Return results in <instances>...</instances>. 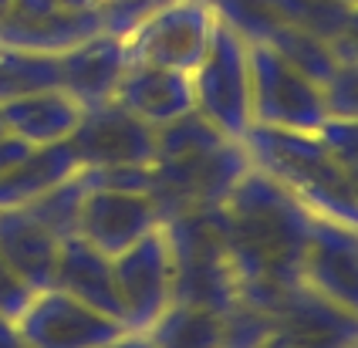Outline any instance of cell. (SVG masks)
<instances>
[{
  "label": "cell",
  "mask_w": 358,
  "mask_h": 348,
  "mask_svg": "<svg viewBox=\"0 0 358 348\" xmlns=\"http://www.w3.org/2000/svg\"><path fill=\"white\" fill-rule=\"evenodd\" d=\"M311 217L315 213H308L260 169L250 166L240 176L227 203L220 206L240 294L301 281V257L311 233Z\"/></svg>",
  "instance_id": "obj_1"
},
{
  "label": "cell",
  "mask_w": 358,
  "mask_h": 348,
  "mask_svg": "<svg viewBox=\"0 0 358 348\" xmlns=\"http://www.w3.org/2000/svg\"><path fill=\"white\" fill-rule=\"evenodd\" d=\"M240 145L250 166L287 189L308 213L358 226V196L318 132L254 125Z\"/></svg>",
  "instance_id": "obj_2"
},
{
  "label": "cell",
  "mask_w": 358,
  "mask_h": 348,
  "mask_svg": "<svg viewBox=\"0 0 358 348\" xmlns=\"http://www.w3.org/2000/svg\"><path fill=\"white\" fill-rule=\"evenodd\" d=\"M162 226H166V237L173 247V267H176L173 301L210 307L217 314L234 307L240 291L234 264H230V250H227V237H223L220 206L166 220Z\"/></svg>",
  "instance_id": "obj_3"
},
{
  "label": "cell",
  "mask_w": 358,
  "mask_h": 348,
  "mask_svg": "<svg viewBox=\"0 0 358 348\" xmlns=\"http://www.w3.org/2000/svg\"><path fill=\"white\" fill-rule=\"evenodd\" d=\"M250 169L243 145L227 139L210 149L182 152L152 163V186L149 196L159 206V220H176L186 213H203L227 203L240 176Z\"/></svg>",
  "instance_id": "obj_4"
},
{
  "label": "cell",
  "mask_w": 358,
  "mask_h": 348,
  "mask_svg": "<svg viewBox=\"0 0 358 348\" xmlns=\"http://www.w3.org/2000/svg\"><path fill=\"white\" fill-rule=\"evenodd\" d=\"M193 82V108L217 125L227 139L240 143L254 129L250 108V44L234 24L223 17L213 27L210 48L203 61L189 75Z\"/></svg>",
  "instance_id": "obj_5"
},
{
  "label": "cell",
  "mask_w": 358,
  "mask_h": 348,
  "mask_svg": "<svg viewBox=\"0 0 358 348\" xmlns=\"http://www.w3.org/2000/svg\"><path fill=\"white\" fill-rule=\"evenodd\" d=\"M250 44V108L254 125L260 129H298L318 132L328 108L321 82L304 75L298 64H291L280 51L264 41Z\"/></svg>",
  "instance_id": "obj_6"
},
{
  "label": "cell",
  "mask_w": 358,
  "mask_h": 348,
  "mask_svg": "<svg viewBox=\"0 0 358 348\" xmlns=\"http://www.w3.org/2000/svg\"><path fill=\"white\" fill-rule=\"evenodd\" d=\"M220 14L210 0H169L125 34L129 58L193 75L203 61Z\"/></svg>",
  "instance_id": "obj_7"
},
{
  "label": "cell",
  "mask_w": 358,
  "mask_h": 348,
  "mask_svg": "<svg viewBox=\"0 0 358 348\" xmlns=\"http://www.w3.org/2000/svg\"><path fill=\"white\" fill-rule=\"evenodd\" d=\"M112 277L122 301V321L129 331H149V325L173 305V247L166 237V226L149 230L136 244L112 257Z\"/></svg>",
  "instance_id": "obj_8"
},
{
  "label": "cell",
  "mask_w": 358,
  "mask_h": 348,
  "mask_svg": "<svg viewBox=\"0 0 358 348\" xmlns=\"http://www.w3.org/2000/svg\"><path fill=\"white\" fill-rule=\"evenodd\" d=\"M17 331L31 348H99L129 328L61 287H44L17 314Z\"/></svg>",
  "instance_id": "obj_9"
},
{
  "label": "cell",
  "mask_w": 358,
  "mask_h": 348,
  "mask_svg": "<svg viewBox=\"0 0 358 348\" xmlns=\"http://www.w3.org/2000/svg\"><path fill=\"white\" fill-rule=\"evenodd\" d=\"M68 143L75 149L81 169L152 166L156 159V129L136 119L115 99L85 108Z\"/></svg>",
  "instance_id": "obj_10"
},
{
  "label": "cell",
  "mask_w": 358,
  "mask_h": 348,
  "mask_svg": "<svg viewBox=\"0 0 358 348\" xmlns=\"http://www.w3.org/2000/svg\"><path fill=\"white\" fill-rule=\"evenodd\" d=\"M301 284L358 318V226L311 217V233L301 257Z\"/></svg>",
  "instance_id": "obj_11"
},
{
  "label": "cell",
  "mask_w": 358,
  "mask_h": 348,
  "mask_svg": "<svg viewBox=\"0 0 358 348\" xmlns=\"http://www.w3.org/2000/svg\"><path fill=\"white\" fill-rule=\"evenodd\" d=\"M159 224V206L149 193L88 186L78 210V230L75 233L81 240H88L95 250H101L105 257H115L129 244L145 237L149 230H156Z\"/></svg>",
  "instance_id": "obj_12"
},
{
  "label": "cell",
  "mask_w": 358,
  "mask_h": 348,
  "mask_svg": "<svg viewBox=\"0 0 358 348\" xmlns=\"http://www.w3.org/2000/svg\"><path fill=\"white\" fill-rule=\"evenodd\" d=\"M129 44L119 34H88L61 51V88L81 105L108 102L122 71L129 68Z\"/></svg>",
  "instance_id": "obj_13"
},
{
  "label": "cell",
  "mask_w": 358,
  "mask_h": 348,
  "mask_svg": "<svg viewBox=\"0 0 358 348\" xmlns=\"http://www.w3.org/2000/svg\"><path fill=\"white\" fill-rule=\"evenodd\" d=\"M112 99L145 125L159 129V125L193 112V82H189V75L173 71V68H159V64L149 61H129Z\"/></svg>",
  "instance_id": "obj_14"
},
{
  "label": "cell",
  "mask_w": 358,
  "mask_h": 348,
  "mask_svg": "<svg viewBox=\"0 0 358 348\" xmlns=\"http://www.w3.org/2000/svg\"><path fill=\"white\" fill-rule=\"evenodd\" d=\"M81 108L64 88H41L0 105L3 129L27 145H51L71 139L81 122Z\"/></svg>",
  "instance_id": "obj_15"
},
{
  "label": "cell",
  "mask_w": 358,
  "mask_h": 348,
  "mask_svg": "<svg viewBox=\"0 0 358 348\" xmlns=\"http://www.w3.org/2000/svg\"><path fill=\"white\" fill-rule=\"evenodd\" d=\"M51 287H61V291L75 294L78 301L99 307V311L122 321V301L119 291H115V277H112V257H105L88 240H81L78 233L61 240Z\"/></svg>",
  "instance_id": "obj_16"
},
{
  "label": "cell",
  "mask_w": 358,
  "mask_h": 348,
  "mask_svg": "<svg viewBox=\"0 0 358 348\" xmlns=\"http://www.w3.org/2000/svg\"><path fill=\"white\" fill-rule=\"evenodd\" d=\"M58 247V237L44 224H38L24 206L0 210V254L34 291H44L55 281Z\"/></svg>",
  "instance_id": "obj_17"
},
{
  "label": "cell",
  "mask_w": 358,
  "mask_h": 348,
  "mask_svg": "<svg viewBox=\"0 0 358 348\" xmlns=\"http://www.w3.org/2000/svg\"><path fill=\"white\" fill-rule=\"evenodd\" d=\"M78 169L81 163L68 139L51 145H31L17 163L0 176V210L38 200L51 186L71 180Z\"/></svg>",
  "instance_id": "obj_18"
},
{
  "label": "cell",
  "mask_w": 358,
  "mask_h": 348,
  "mask_svg": "<svg viewBox=\"0 0 358 348\" xmlns=\"http://www.w3.org/2000/svg\"><path fill=\"white\" fill-rule=\"evenodd\" d=\"M41 88H61V51L0 44V105Z\"/></svg>",
  "instance_id": "obj_19"
},
{
  "label": "cell",
  "mask_w": 358,
  "mask_h": 348,
  "mask_svg": "<svg viewBox=\"0 0 358 348\" xmlns=\"http://www.w3.org/2000/svg\"><path fill=\"white\" fill-rule=\"evenodd\" d=\"M149 342L156 348H220L223 338V314L210 307L173 305L149 325Z\"/></svg>",
  "instance_id": "obj_20"
},
{
  "label": "cell",
  "mask_w": 358,
  "mask_h": 348,
  "mask_svg": "<svg viewBox=\"0 0 358 348\" xmlns=\"http://www.w3.org/2000/svg\"><path fill=\"white\" fill-rule=\"evenodd\" d=\"M247 3H254L267 17H278V21L294 24L301 31L318 34L321 41L338 38L345 17H348V7L335 3V0H247Z\"/></svg>",
  "instance_id": "obj_21"
},
{
  "label": "cell",
  "mask_w": 358,
  "mask_h": 348,
  "mask_svg": "<svg viewBox=\"0 0 358 348\" xmlns=\"http://www.w3.org/2000/svg\"><path fill=\"white\" fill-rule=\"evenodd\" d=\"M85 193H88V183H85V176H81V169H78L71 180L51 186L48 193H41L38 200L24 203V210H27L38 224L48 226L58 240H64V237H71V233L78 230V210H81Z\"/></svg>",
  "instance_id": "obj_22"
},
{
  "label": "cell",
  "mask_w": 358,
  "mask_h": 348,
  "mask_svg": "<svg viewBox=\"0 0 358 348\" xmlns=\"http://www.w3.org/2000/svg\"><path fill=\"white\" fill-rule=\"evenodd\" d=\"M220 143H227V136L193 108V112H186V115H179V119L156 129V159L196 152V149H210V145H220Z\"/></svg>",
  "instance_id": "obj_23"
},
{
  "label": "cell",
  "mask_w": 358,
  "mask_h": 348,
  "mask_svg": "<svg viewBox=\"0 0 358 348\" xmlns=\"http://www.w3.org/2000/svg\"><path fill=\"white\" fill-rule=\"evenodd\" d=\"M274 314L257 307L254 301L237 298L234 307L223 311V338L220 348H264V342L274 335Z\"/></svg>",
  "instance_id": "obj_24"
},
{
  "label": "cell",
  "mask_w": 358,
  "mask_h": 348,
  "mask_svg": "<svg viewBox=\"0 0 358 348\" xmlns=\"http://www.w3.org/2000/svg\"><path fill=\"white\" fill-rule=\"evenodd\" d=\"M318 136H321V143L331 149L338 169L345 173L352 193L358 196V122H348V119H324V125L318 129Z\"/></svg>",
  "instance_id": "obj_25"
},
{
  "label": "cell",
  "mask_w": 358,
  "mask_h": 348,
  "mask_svg": "<svg viewBox=\"0 0 358 348\" xmlns=\"http://www.w3.org/2000/svg\"><path fill=\"white\" fill-rule=\"evenodd\" d=\"M328 119L358 122V61H338L331 78L321 85Z\"/></svg>",
  "instance_id": "obj_26"
},
{
  "label": "cell",
  "mask_w": 358,
  "mask_h": 348,
  "mask_svg": "<svg viewBox=\"0 0 358 348\" xmlns=\"http://www.w3.org/2000/svg\"><path fill=\"white\" fill-rule=\"evenodd\" d=\"M31 298H34V287L27 284L17 270L10 267V261L0 254V314L17 321V314L27 307Z\"/></svg>",
  "instance_id": "obj_27"
},
{
  "label": "cell",
  "mask_w": 358,
  "mask_h": 348,
  "mask_svg": "<svg viewBox=\"0 0 358 348\" xmlns=\"http://www.w3.org/2000/svg\"><path fill=\"white\" fill-rule=\"evenodd\" d=\"M328 44L335 51V61H358V3L348 7L345 27L338 31V38H331Z\"/></svg>",
  "instance_id": "obj_28"
},
{
  "label": "cell",
  "mask_w": 358,
  "mask_h": 348,
  "mask_svg": "<svg viewBox=\"0 0 358 348\" xmlns=\"http://www.w3.org/2000/svg\"><path fill=\"white\" fill-rule=\"evenodd\" d=\"M27 149H31V145L20 143L17 136H10V132H7V136H0V176H3V173H7L10 166L17 163V159L24 156V152H27Z\"/></svg>",
  "instance_id": "obj_29"
},
{
  "label": "cell",
  "mask_w": 358,
  "mask_h": 348,
  "mask_svg": "<svg viewBox=\"0 0 358 348\" xmlns=\"http://www.w3.org/2000/svg\"><path fill=\"white\" fill-rule=\"evenodd\" d=\"M0 348H31L24 342V335L17 331V321L0 314Z\"/></svg>",
  "instance_id": "obj_30"
},
{
  "label": "cell",
  "mask_w": 358,
  "mask_h": 348,
  "mask_svg": "<svg viewBox=\"0 0 358 348\" xmlns=\"http://www.w3.org/2000/svg\"><path fill=\"white\" fill-rule=\"evenodd\" d=\"M99 348H156V345L149 342L145 331H125V335H119V338H112V342H105Z\"/></svg>",
  "instance_id": "obj_31"
},
{
  "label": "cell",
  "mask_w": 358,
  "mask_h": 348,
  "mask_svg": "<svg viewBox=\"0 0 358 348\" xmlns=\"http://www.w3.org/2000/svg\"><path fill=\"white\" fill-rule=\"evenodd\" d=\"M335 3H345V7H355L358 0H335Z\"/></svg>",
  "instance_id": "obj_32"
},
{
  "label": "cell",
  "mask_w": 358,
  "mask_h": 348,
  "mask_svg": "<svg viewBox=\"0 0 358 348\" xmlns=\"http://www.w3.org/2000/svg\"><path fill=\"white\" fill-rule=\"evenodd\" d=\"M0 136H7V129H3V115H0Z\"/></svg>",
  "instance_id": "obj_33"
},
{
  "label": "cell",
  "mask_w": 358,
  "mask_h": 348,
  "mask_svg": "<svg viewBox=\"0 0 358 348\" xmlns=\"http://www.w3.org/2000/svg\"><path fill=\"white\" fill-rule=\"evenodd\" d=\"M352 348H358V342H355V345H352Z\"/></svg>",
  "instance_id": "obj_34"
}]
</instances>
